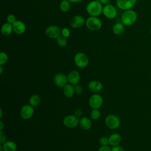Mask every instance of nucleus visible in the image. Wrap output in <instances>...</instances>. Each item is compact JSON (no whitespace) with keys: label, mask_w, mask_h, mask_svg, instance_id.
Segmentation results:
<instances>
[{"label":"nucleus","mask_w":151,"mask_h":151,"mask_svg":"<svg viewBox=\"0 0 151 151\" xmlns=\"http://www.w3.org/2000/svg\"><path fill=\"white\" fill-rule=\"evenodd\" d=\"M34 113V109L33 106L30 104H25L21 109L20 115L23 119L27 120L33 116Z\"/></svg>","instance_id":"obj_12"},{"label":"nucleus","mask_w":151,"mask_h":151,"mask_svg":"<svg viewBox=\"0 0 151 151\" xmlns=\"http://www.w3.org/2000/svg\"><path fill=\"white\" fill-rule=\"evenodd\" d=\"M70 2L68 0H63L60 4V9L63 12L68 11L70 9Z\"/></svg>","instance_id":"obj_24"},{"label":"nucleus","mask_w":151,"mask_h":151,"mask_svg":"<svg viewBox=\"0 0 151 151\" xmlns=\"http://www.w3.org/2000/svg\"><path fill=\"white\" fill-rule=\"evenodd\" d=\"M68 81L70 84L73 85H77L80 81V75L77 70L71 71L68 76Z\"/></svg>","instance_id":"obj_14"},{"label":"nucleus","mask_w":151,"mask_h":151,"mask_svg":"<svg viewBox=\"0 0 151 151\" xmlns=\"http://www.w3.org/2000/svg\"><path fill=\"white\" fill-rule=\"evenodd\" d=\"M103 100L102 97L98 94H93L89 99L88 104L92 109H99L103 104Z\"/></svg>","instance_id":"obj_9"},{"label":"nucleus","mask_w":151,"mask_h":151,"mask_svg":"<svg viewBox=\"0 0 151 151\" xmlns=\"http://www.w3.org/2000/svg\"><path fill=\"white\" fill-rule=\"evenodd\" d=\"M103 4L99 0H94L88 3L86 6V11L88 14L93 17H98L103 12Z\"/></svg>","instance_id":"obj_1"},{"label":"nucleus","mask_w":151,"mask_h":151,"mask_svg":"<svg viewBox=\"0 0 151 151\" xmlns=\"http://www.w3.org/2000/svg\"><path fill=\"white\" fill-rule=\"evenodd\" d=\"M125 25L122 22H118L114 24L112 28V31L115 35H120L124 32Z\"/></svg>","instance_id":"obj_17"},{"label":"nucleus","mask_w":151,"mask_h":151,"mask_svg":"<svg viewBox=\"0 0 151 151\" xmlns=\"http://www.w3.org/2000/svg\"><path fill=\"white\" fill-rule=\"evenodd\" d=\"M79 126L84 130H89L92 126V123L90 119L87 117H83L79 120Z\"/></svg>","instance_id":"obj_20"},{"label":"nucleus","mask_w":151,"mask_h":151,"mask_svg":"<svg viewBox=\"0 0 151 151\" xmlns=\"http://www.w3.org/2000/svg\"><path fill=\"white\" fill-rule=\"evenodd\" d=\"M13 31L17 34L21 35L24 34L26 31V25L24 22L21 21H16L12 24Z\"/></svg>","instance_id":"obj_15"},{"label":"nucleus","mask_w":151,"mask_h":151,"mask_svg":"<svg viewBox=\"0 0 151 151\" xmlns=\"http://www.w3.org/2000/svg\"><path fill=\"white\" fill-rule=\"evenodd\" d=\"M101 113L99 109H93L90 112V117L93 120H97L100 118Z\"/></svg>","instance_id":"obj_25"},{"label":"nucleus","mask_w":151,"mask_h":151,"mask_svg":"<svg viewBox=\"0 0 151 151\" xmlns=\"http://www.w3.org/2000/svg\"><path fill=\"white\" fill-rule=\"evenodd\" d=\"M111 151H125V149L122 146L117 145L115 146H113Z\"/></svg>","instance_id":"obj_33"},{"label":"nucleus","mask_w":151,"mask_h":151,"mask_svg":"<svg viewBox=\"0 0 151 151\" xmlns=\"http://www.w3.org/2000/svg\"><path fill=\"white\" fill-rule=\"evenodd\" d=\"M75 88V93L77 95H80L82 94L83 91V88L81 86L77 84L76 85V86L74 87Z\"/></svg>","instance_id":"obj_31"},{"label":"nucleus","mask_w":151,"mask_h":151,"mask_svg":"<svg viewBox=\"0 0 151 151\" xmlns=\"http://www.w3.org/2000/svg\"><path fill=\"white\" fill-rule=\"evenodd\" d=\"M86 25L88 29L91 31H97L101 28L102 22L97 17L90 16L87 19Z\"/></svg>","instance_id":"obj_3"},{"label":"nucleus","mask_w":151,"mask_h":151,"mask_svg":"<svg viewBox=\"0 0 151 151\" xmlns=\"http://www.w3.org/2000/svg\"><path fill=\"white\" fill-rule=\"evenodd\" d=\"M109 145L112 146L119 145L122 140V137L120 134L114 133L111 134L109 137Z\"/></svg>","instance_id":"obj_19"},{"label":"nucleus","mask_w":151,"mask_h":151,"mask_svg":"<svg viewBox=\"0 0 151 151\" xmlns=\"http://www.w3.org/2000/svg\"><path fill=\"white\" fill-rule=\"evenodd\" d=\"M3 72V68H2V65H0V74H2Z\"/></svg>","instance_id":"obj_39"},{"label":"nucleus","mask_w":151,"mask_h":151,"mask_svg":"<svg viewBox=\"0 0 151 151\" xmlns=\"http://www.w3.org/2000/svg\"><path fill=\"white\" fill-rule=\"evenodd\" d=\"M105 123L108 128L110 129H116L119 127L120 120L116 115L109 114L106 117Z\"/></svg>","instance_id":"obj_5"},{"label":"nucleus","mask_w":151,"mask_h":151,"mask_svg":"<svg viewBox=\"0 0 151 151\" xmlns=\"http://www.w3.org/2000/svg\"><path fill=\"white\" fill-rule=\"evenodd\" d=\"M82 114H83V111H82V110H81V109H77V110L75 111V112H74V115L76 116L77 117H81V116H82Z\"/></svg>","instance_id":"obj_35"},{"label":"nucleus","mask_w":151,"mask_h":151,"mask_svg":"<svg viewBox=\"0 0 151 151\" xmlns=\"http://www.w3.org/2000/svg\"><path fill=\"white\" fill-rule=\"evenodd\" d=\"M102 13L106 18L111 19L116 18L117 14V11L113 5L109 4L103 6Z\"/></svg>","instance_id":"obj_6"},{"label":"nucleus","mask_w":151,"mask_h":151,"mask_svg":"<svg viewBox=\"0 0 151 151\" xmlns=\"http://www.w3.org/2000/svg\"><path fill=\"white\" fill-rule=\"evenodd\" d=\"M61 35L65 38H68L70 35V31L68 28H63L61 30Z\"/></svg>","instance_id":"obj_28"},{"label":"nucleus","mask_w":151,"mask_h":151,"mask_svg":"<svg viewBox=\"0 0 151 151\" xmlns=\"http://www.w3.org/2000/svg\"><path fill=\"white\" fill-rule=\"evenodd\" d=\"M67 76L64 73H57L54 77V83L59 88H63L67 84Z\"/></svg>","instance_id":"obj_11"},{"label":"nucleus","mask_w":151,"mask_h":151,"mask_svg":"<svg viewBox=\"0 0 151 151\" xmlns=\"http://www.w3.org/2000/svg\"><path fill=\"white\" fill-rule=\"evenodd\" d=\"M70 3H78L80 2L81 1H82L83 0H68Z\"/></svg>","instance_id":"obj_37"},{"label":"nucleus","mask_w":151,"mask_h":151,"mask_svg":"<svg viewBox=\"0 0 151 151\" xmlns=\"http://www.w3.org/2000/svg\"><path fill=\"white\" fill-rule=\"evenodd\" d=\"M99 143L101 146H106L109 144V140L107 137L103 136L99 140Z\"/></svg>","instance_id":"obj_29"},{"label":"nucleus","mask_w":151,"mask_h":151,"mask_svg":"<svg viewBox=\"0 0 151 151\" xmlns=\"http://www.w3.org/2000/svg\"><path fill=\"white\" fill-rule=\"evenodd\" d=\"M111 149L108 146H101L98 150V151H111Z\"/></svg>","instance_id":"obj_34"},{"label":"nucleus","mask_w":151,"mask_h":151,"mask_svg":"<svg viewBox=\"0 0 151 151\" xmlns=\"http://www.w3.org/2000/svg\"><path fill=\"white\" fill-rule=\"evenodd\" d=\"M63 93L67 98H71L75 94V88L73 84H67L63 87Z\"/></svg>","instance_id":"obj_18"},{"label":"nucleus","mask_w":151,"mask_h":151,"mask_svg":"<svg viewBox=\"0 0 151 151\" xmlns=\"http://www.w3.org/2000/svg\"><path fill=\"white\" fill-rule=\"evenodd\" d=\"M6 21H7V22L8 23H10L11 24H12L13 23H14L17 19H16V17L13 14H9L7 17H6Z\"/></svg>","instance_id":"obj_30"},{"label":"nucleus","mask_w":151,"mask_h":151,"mask_svg":"<svg viewBox=\"0 0 151 151\" xmlns=\"http://www.w3.org/2000/svg\"><path fill=\"white\" fill-rule=\"evenodd\" d=\"M6 142V136L2 130H0V144L2 145Z\"/></svg>","instance_id":"obj_32"},{"label":"nucleus","mask_w":151,"mask_h":151,"mask_svg":"<svg viewBox=\"0 0 151 151\" xmlns=\"http://www.w3.org/2000/svg\"><path fill=\"white\" fill-rule=\"evenodd\" d=\"M85 24V19L83 17L80 15L74 16L70 21V25L75 29L81 28Z\"/></svg>","instance_id":"obj_13"},{"label":"nucleus","mask_w":151,"mask_h":151,"mask_svg":"<svg viewBox=\"0 0 151 151\" xmlns=\"http://www.w3.org/2000/svg\"><path fill=\"white\" fill-rule=\"evenodd\" d=\"M2 145L4 151H16L17 149V145L13 141H6Z\"/></svg>","instance_id":"obj_22"},{"label":"nucleus","mask_w":151,"mask_h":151,"mask_svg":"<svg viewBox=\"0 0 151 151\" xmlns=\"http://www.w3.org/2000/svg\"><path fill=\"white\" fill-rule=\"evenodd\" d=\"M4 127V123L2 121H0V130H2Z\"/></svg>","instance_id":"obj_38"},{"label":"nucleus","mask_w":151,"mask_h":151,"mask_svg":"<svg viewBox=\"0 0 151 151\" xmlns=\"http://www.w3.org/2000/svg\"><path fill=\"white\" fill-rule=\"evenodd\" d=\"M102 4H104V5H107L110 4V1L111 0H99Z\"/></svg>","instance_id":"obj_36"},{"label":"nucleus","mask_w":151,"mask_h":151,"mask_svg":"<svg viewBox=\"0 0 151 151\" xmlns=\"http://www.w3.org/2000/svg\"><path fill=\"white\" fill-rule=\"evenodd\" d=\"M137 0H116L117 7L123 11L131 9L136 4Z\"/></svg>","instance_id":"obj_7"},{"label":"nucleus","mask_w":151,"mask_h":151,"mask_svg":"<svg viewBox=\"0 0 151 151\" xmlns=\"http://www.w3.org/2000/svg\"><path fill=\"white\" fill-rule=\"evenodd\" d=\"M88 88L93 92H97L102 90L103 84L99 81L93 80L88 83Z\"/></svg>","instance_id":"obj_16"},{"label":"nucleus","mask_w":151,"mask_h":151,"mask_svg":"<svg viewBox=\"0 0 151 151\" xmlns=\"http://www.w3.org/2000/svg\"><path fill=\"white\" fill-rule=\"evenodd\" d=\"M13 31L12 25L10 23H4L1 27V32L5 36H8L12 34Z\"/></svg>","instance_id":"obj_21"},{"label":"nucleus","mask_w":151,"mask_h":151,"mask_svg":"<svg viewBox=\"0 0 151 151\" xmlns=\"http://www.w3.org/2000/svg\"><path fill=\"white\" fill-rule=\"evenodd\" d=\"M41 102V97L38 94H33L29 99V104L33 107L37 106Z\"/></svg>","instance_id":"obj_23"},{"label":"nucleus","mask_w":151,"mask_h":151,"mask_svg":"<svg viewBox=\"0 0 151 151\" xmlns=\"http://www.w3.org/2000/svg\"><path fill=\"white\" fill-rule=\"evenodd\" d=\"M8 55L4 52H1L0 53V65L5 64L8 61Z\"/></svg>","instance_id":"obj_27"},{"label":"nucleus","mask_w":151,"mask_h":151,"mask_svg":"<svg viewBox=\"0 0 151 151\" xmlns=\"http://www.w3.org/2000/svg\"><path fill=\"white\" fill-rule=\"evenodd\" d=\"M0 112H1V115H0V118H2V109H0Z\"/></svg>","instance_id":"obj_40"},{"label":"nucleus","mask_w":151,"mask_h":151,"mask_svg":"<svg viewBox=\"0 0 151 151\" xmlns=\"http://www.w3.org/2000/svg\"><path fill=\"white\" fill-rule=\"evenodd\" d=\"M74 61L75 64L78 67L81 68H85L86 67H87L89 63L88 58L86 55V54L81 52H77L75 55L74 58Z\"/></svg>","instance_id":"obj_4"},{"label":"nucleus","mask_w":151,"mask_h":151,"mask_svg":"<svg viewBox=\"0 0 151 151\" xmlns=\"http://www.w3.org/2000/svg\"><path fill=\"white\" fill-rule=\"evenodd\" d=\"M79 120L78 117L75 115H68L64 118L63 124L68 128H74L79 124Z\"/></svg>","instance_id":"obj_10"},{"label":"nucleus","mask_w":151,"mask_h":151,"mask_svg":"<svg viewBox=\"0 0 151 151\" xmlns=\"http://www.w3.org/2000/svg\"><path fill=\"white\" fill-rule=\"evenodd\" d=\"M45 34L50 38L57 39L61 34V30L56 25H50L45 29Z\"/></svg>","instance_id":"obj_8"},{"label":"nucleus","mask_w":151,"mask_h":151,"mask_svg":"<svg viewBox=\"0 0 151 151\" xmlns=\"http://www.w3.org/2000/svg\"><path fill=\"white\" fill-rule=\"evenodd\" d=\"M137 19L136 12L133 9L124 11L121 15V22L125 26H131L133 25Z\"/></svg>","instance_id":"obj_2"},{"label":"nucleus","mask_w":151,"mask_h":151,"mask_svg":"<svg viewBox=\"0 0 151 151\" xmlns=\"http://www.w3.org/2000/svg\"><path fill=\"white\" fill-rule=\"evenodd\" d=\"M56 40H57V41H56L57 44L60 47H64L67 44V38L62 36L61 35H60Z\"/></svg>","instance_id":"obj_26"}]
</instances>
